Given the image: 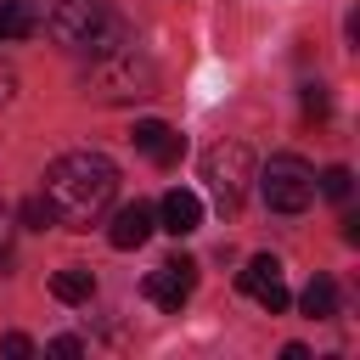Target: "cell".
I'll list each match as a JSON object with an SVG mask.
<instances>
[{
	"instance_id": "1",
	"label": "cell",
	"mask_w": 360,
	"mask_h": 360,
	"mask_svg": "<svg viewBox=\"0 0 360 360\" xmlns=\"http://www.w3.org/2000/svg\"><path fill=\"white\" fill-rule=\"evenodd\" d=\"M112 191H118V169L101 152H62L45 169V202L68 231H90V219L112 202Z\"/></svg>"
},
{
	"instance_id": "2",
	"label": "cell",
	"mask_w": 360,
	"mask_h": 360,
	"mask_svg": "<svg viewBox=\"0 0 360 360\" xmlns=\"http://www.w3.org/2000/svg\"><path fill=\"white\" fill-rule=\"evenodd\" d=\"M158 62L146 56V51H124V45H112V51H101V62L84 73V96L90 101H101V107H135V101H146V96H158Z\"/></svg>"
},
{
	"instance_id": "3",
	"label": "cell",
	"mask_w": 360,
	"mask_h": 360,
	"mask_svg": "<svg viewBox=\"0 0 360 360\" xmlns=\"http://www.w3.org/2000/svg\"><path fill=\"white\" fill-rule=\"evenodd\" d=\"M45 28H51V39L56 45H68V51H112V45H124V22L107 11V0H62L51 17H45Z\"/></svg>"
},
{
	"instance_id": "4",
	"label": "cell",
	"mask_w": 360,
	"mask_h": 360,
	"mask_svg": "<svg viewBox=\"0 0 360 360\" xmlns=\"http://www.w3.org/2000/svg\"><path fill=\"white\" fill-rule=\"evenodd\" d=\"M202 180H208L219 214H236L242 197H248V180H253V152L242 141H214L202 152Z\"/></svg>"
},
{
	"instance_id": "5",
	"label": "cell",
	"mask_w": 360,
	"mask_h": 360,
	"mask_svg": "<svg viewBox=\"0 0 360 360\" xmlns=\"http://www.w3.org/2000/svg\"><path fill=\"white\" fill-rule=\"evenodd\" d=\"M253 180H259V191L276 214H304L315 202V169L292 152H276L264 169H253Z\"/></svg>"
},
{
	"instance_id": "6",
	"label": "cell",
	"mask_w": 360,
	"mask_h": 360,
	"mask_svg": "<svg viewBox=\"0 0 360 360\" xmlns=\"http://www.w3.org/2000/svg\"><path fill=\"white\" fill-rule=\"evenodd\" d=\"M242 292L259 304V309H270V315H281L292 298H287V281H281V259L276 253H253L248 259V270H242Z\"/></svg>"
},
{
	"instance_id": "7",
	"label": "cell",
	"mask_w": 360,
	"mask_h": 360,
	"mask_svg": "<svg viewBox=\"0 0 360 360\" xmlns=\"http://www.w3.org/2000/svg\"><path fill=\"white\" fill-rule=\"evenodd\" d=\"M191 287H197V264L191 259H169V264H158L152 276H146V298L158 304V309H180L186 298H191Z\"/></svg>"
},
{
	"instance_id": "8",
	"label": "cell",
	"mask_w": 360,
	"mask_h": 360,
	"mask_svg": "<svg viewBox=\"0 0 360 360\" xmlns=\"http://www.w3.org/2000/svg\"><path fill=\"white\" fill-rule=\"evenodd\" d=\"M135 146H141L158 169H169V163H180V158H186V135H180V129H169L163 118H141V124H135Z\"/></svg>"
},
{
	"instance_id": "9",
	"label": "cell",
	"mask_w": 360,
	"mask_h": 360,
	"mask_svg": "<svg viewBox=\"0 0 360 360\" xmlns=\"http://www.w3.org/2000/svg\"><path fill=\"white\" fill-rule=\"evenodd\" d=\"M158 225H163V231H174V236H191V231L202 225V197H197V191H186V186L163 191V202H158Z\"/></svg>"
},
{
	"instance_id": "10",
	"label": "cell",
	"mask_w": 360,
	"mask_h": 360,
	"mask_svg": "<svg viewBox=\"0 0 360 360\" xmlns=\"http://www.w3.org/2000/svg\"><path fill=\"white\" fill-rule=\"evenodd\" d=\"M152 225H158V214H152L146 202H124V208L112 214V225H107V242H112L118 253H129V248H141V242L152 236Z\"/></svg>"
},
{
	"instance_id": "11",
	"label": "cell",
	"mask_w": 360,
	"mask_h": 360,
	"mask_svg": "<svg viewBox=\"0 0 360 360\" xmlns=\"http://www.w3.org/2000/svg\"><path fill=\"white\" fill-rule=\"evenodd\" d=\"M298 309H304L309 321H332V315H338V281H332V276H315V281L298 292Z\"/></svg>"
},
{
	"instance_id": "12",
	"label": "cell",
	"mask_w": 360,
	"mask_h": 360,
	"mask_svg": "<svg viewBox=\"0 0 360 360\" xmlns=\"http://www.w3.org/2000/svg\"><path fill=\"white\" fill-rule=\"evenodd\" d=\"M51 292H56L62 304H84V298L96 292V276H90L84 264H68V270H56V276H51Z\"/></svg>"
},
{
	"instance_id": "13",
	"label": "cell",
	"mask_w": 360,
	"mask_h": 360,
	"mask_svg": "<svg viewBox=\"0 0 360 360\" xmlns=\"http://www.w3.org/2000/svg\"><path fill=\"white\" fill-rule=\"evenodd\" d=\"M39 28V17L22 6V0H0V45H11V39H28Z\"/></svg>"
},
{
	"instance_id": "14",
	"label": "cell",
	"mask_w": 360,
	"mask_h": 360,
	"mask_svg": "<svg viewBox=\"0 0 360 360\" xmlns=\"http://www.w3.org/2000/svg\"><path fill=\"white\" fill-rule=\"evenodd\" d=\"M349 186H354V174H349L343 163H332V169H321V174H315V191H321V197H332V202H343V197H349Z\"/></svg>"
},
{
	"instance_id": "15",
	"label": "cell",
	"mask_w": 360,
	"mask_h": 360,
	"mask_svg": "<svg viewBox=\"0 0 360 360\" xmlns=\"http://www.w3.org/2000/svg\"><path fill=\"white\" fill-rule=\"evenodd\" d=\"M17 214H22V225H28V231H45V225H56V208H51L45 197H28Z\"/></svg>"
},
{
	"instance_id": "16",
	"label": "cell",
	"mask_w": 360,
	"mask_h": 360,
	"mask_svg": "<svg viewBox=\"0 0 360 360\" xmlns=\"http://www.w3.org/2000/svg\"><path fill=\"white\" fill-rule=\"evenodd\" d=\"M326 107H332L326 84H304V118H326Z\"/></svg>"
},
{
	"instance_id": "17",
	"label": "cell",
	"mask_w": 360,
	"mask_h": 360,
	"mask_svg": "<svg viewBox=\"0 0 360 360\" xmlns=\"http://www.w3.org/2000/svg\"><path fill=\"white\" fill-rule=\"evenodd\" d=\"M0 354H11V360H22V354H34V343H28L22 332H6V338H0Z\"/></svg>"
},
{
	"instance_id": "18",
	"label": "cell",
	"mask_w": 360,
	"mask_h": 360,
	"mask_svg": "<svg viewBox=\"0 0 360 360\" xmlns=\"http://www.w3.org/2000/svg\"><path fill=\"white\" fill-rule=\"evenodd\" d=\"M51 354H68L73 360V354H84V343L79 338H51Z\"/></svg>"
},
{
	"instance_id": "19",
	"label": "cell",
	"mask_w": 360,
	"mask_h": 360,
	"mask_svg": "<svg viewBox=\"0 0 360 360\" xmlns=\"http://www.w3.org/2000/svg\"><path fill=\"white\" fill-rule=\"evenodd\" d=\"M11 96H17V73H11V68H6V62H0V107H6V101H11Z\"/></svg>"
},
{
	"instance_id": "20",
	"label": "cell",
	"mask_w": 360,
	"mask_h": 360,
	"mask_svg": "<svg viewBox=\"0 0 360 360\" xmlns=\"http://www.w3.org/2000/svg\"><path fill=\"white\" fill-rule=\"evenodd\" d=\"M6 242H11V214H6V202H0V253H6Z\"/></svg>"
}]
</instances>
